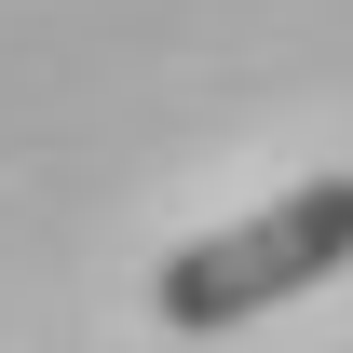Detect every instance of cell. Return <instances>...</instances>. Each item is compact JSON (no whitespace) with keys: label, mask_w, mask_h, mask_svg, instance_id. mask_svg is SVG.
<instances>
[{"label":"cell","mask_w":353,"mask_h":353,"mask_svg":"<svg viewBox=\"0 0 353 353\" xmlns=\"http://www.w3.org/2000/svg\"><path fill=\"white\" fill-rule=\"evenodd\" d=\"M340 259H353V176H299V190H272L259 218L190 231V245L150 272V312L190 326V340H218V326H245V312H272V299H312Z\"/></svg>","instance_id":"1"}]
</instances>
